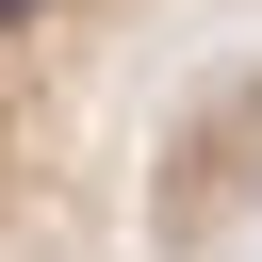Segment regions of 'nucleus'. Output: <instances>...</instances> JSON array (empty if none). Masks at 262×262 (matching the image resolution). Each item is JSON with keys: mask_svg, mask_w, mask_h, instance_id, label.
I'll list each match as a JSON object with an SVG mask.
<instances>
[{"mask_svg": "<svg viewBox=\"0 0 262 262\" xmlns=\"http://www.w3.org/2000/svg\"><path fill=\"white\" fill-rule=\"evenodd\" d=\"M33 16H49V0H0V33H33Z\"/></svg>", "mask_w": 262, "mask_h": 262, "instance_id": "1", "label": "nucleus"}]
</instances>
